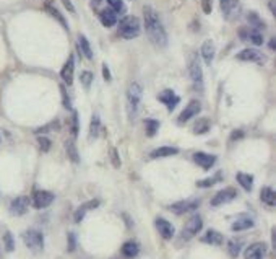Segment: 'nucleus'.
I'll list each match as a JSON object with an SVG mask.
<instances>
[{
  "label": "nucleus",
  "instance_id": "1",
  "mask_svg": "<svg viewBox=\"0 0 276 259\" xmlns=\"http://www.w3.org/2000/svg\"><path fill=\"white\" fill-rule=\"evenodd\" d=\"M143 20H145V31L148 34V39L156 48H166L167 34L160 17H158V13L151 7H145L143 8Z\"/></svg>",
  "mask_w": 276,
  "mask_h": 259
},
{
  "label": "nucleus",
  "instance_id": "2",
  "mask_svg": "<svg viewBox=\"0 0 276 259\" xmlns=\"http://www.w3.org/2000/svg\"><path fill=\"white\" fill-rule=\"evenodd\" d=\"M141 95H143V90H141L140 83L132 82L129 90H127V108H129V116L132 119L137 118L138 111H140Z\"/></svg>",
  "mask_w": 276,
  "mask_h": 259
},
{
  "label": "nucleus",
  "instance_id": "3",
  "mask_svg": "<svg viewBox=\"0 0 276 259\" xmlns=\"http://www.w3.org/2000/svg\"><path fill=\"white\" fill-rule=\"evenodd\" d=\"M140 31H141L140 20L137 17H124L119 22V28H117L119 36H122L124 39H134L140 34Z\"/></svg>",
  "mask_w": 276,
  "mask_h": 259
},
{
  "label": "nucleus",
  "instance_id": "4",
  "mask_svg": "<svg viewBox=\"0 0 276 259\" xmlns=\"http://www.w3.org/2000/svg\"><path fill=\"white\" fill-rule=\"evenodd\" d=\"M188 75H190L193 88H195L198 93H203V70H202V64H200L198 55L193 54V52L188 55Z\"/></svg>",
  "mask_w": 276,
  "mask_h": 259
},
{
  "label": "nucleus",
  "instance_id": "5",
  "mask_svg": "<svg viewBox=\"0 0 276 259\" xmlns=\"http://www.w3.org/2000/svg\"><path fill=\"white\" fill-rule=\"evenodd\" d=\"M23 241H24V245H26L29 250L34 251V253L43 251V248H44V236H43V233L38 232V230L24 232Z\"/></svg>",
  "mask_w": 276,
  "mask_h": 259
},
{
  "label": "nucleus",
  "instance_id": "6",
  "mask_svg": "<svg viewBox=\"0 0 276 259\" xmlns=\"http://www.w3.org/2000/svg\"><path fill=\"white\" fill-rule=\"evenodd\" d=\"M203 228V220L200 215H192L190 218L187 220L185 227H184L182 230V238L184 240H190L197 235V233H200V230Z\"/></svg>",
  "mask_w": 276,
  "mask_h": 259
},
{
  "label": "nucleus",
  "instance_id": "7",
  "mask_svg": "<svg viewBox=\"0 0 276 259\" xmlns=\"http://www.w3.org/2000/svg\"><path fill=\"white\" fill-rule=\"evenodd\" d=\"M219 5H221V12L226 20L237 18L241 13V2L239 0H219Z\"/></svg>",
  "mask_w": 276,
  "mask_h": 259
},
{
  "label": "nucleus",
  "instance_id": "8",
  "mask_svg": "<svg viewBox=\"0 0 276 259\" xmlns=\"http://www.w3.org/2000/svg\"><path fill=\"white\" fill-rule=\"evenodd\" d=\"M236 197H237V191L234 189V187H226V189H221L214 194V197L211 199V206L218 207V206L228 204V202H232Z\"/></svg>",
  "mask_w": 276,
  "mask_h": 259
},
{
  "label": "nucleus",
  "instance_id": "9",
  "mask_svg": "<svg viewBox=\"0 0 276 259\" xmlns=\"http://www.w3.org/2000/svg\"><path fill=\"white\" fill-rule=\"evenodd\" d=\"M200 109H202V104H200V101H197V100H193L190 101L185 108H184V111L181 114H179V124H184V123H187V121H190L192 118H195V116L200 113Z\"/></svg>",
  "mask_w": 276,
  "mask_h": 259
},
{
  "label": "nucleus",
  "instance_id": "10",
  "mask_svg": "<svg viewBox=\"0 0 276 259\" xmlns=\"http://www.w3.org/2000/svg\"><path fill=\"white\" fill-rule=\"evenodd\" d=\"M198 206H200V201H198V199L181 201V202H176V204H172L171 206V210L176 215H182V214H187V212H193L195 209H198Z\"/></svg>",
  "mask_w": 276,
  "mask_h": 259
},
{
  "label": "nucleus",
  "instance_id": "11",
  "mask_svg": "<svg viewBox=\"0 0 276 259\" xmlns=\"http://www.w3.org/2000/svg\"><path fill=\"white\" fill-rule=\"evenodd\" d=\"M54 202V194L49 191H36L33 196V206L36 209H46Z\"/></svg>",
  "mask_w": 276,
  "mask_h": 259
},
{
  "label": "nucleus",
  "instance_id": "12",
  "mask_svg": "<svg viewBox=\"0 0 276 259\" xmlns=\"http://www.w3.org/2000/svg\"><path fill=\"white\" fill-rule=\"evenodd\" d=\"M239 34H241V38L244 39V41H249V43H252L255 46H262L263 44V34H262V31H260V29L241 28Z\"/></svg>",
  "mask_w": 276,
  "mask_h": 259
},
{
  "label": "nucleus",
  "instance_id": "13",
  "mask_svg": "<svg viewBox=\"0 0 276 259\" xmlns=\"http://www.w3.org/2000/svg\"><path fill=\"white\" fill-rule=\"evenodd\" d=\"M236 57L239 60H242V62H257V64L265 62V55L257 49H244L236 55Z\"/></svg>",
  "mask_w": 276,
  "mask_h": 259
},
{
  "label": "nucleus",
  "instance_id": "14",
  "mask_svg": "<svg viewBox=\"0 0 276 259\" xmlns=\"http://www.w3.org/2000/svg\"><path fill=\"white\" fill-rule=\"evenodd\" d=\"M267 255V245L265 243H253L244 253L245 259H263Z\"/></svg>",
  "mask_w": 276,
  "mask_h": 259
},
{
  "label": "nucleus",
  "instance_id": "15",
  "mask_svg": "<svg viewBox=\"0 0 276 259\" xmlns=\"http://www.w3.org/2000/svg\"><path fill=\"white\" fill-rule=\"evenodd\" d=\"M156 228L158 232H160V235L164 238V240H171V238L174 236V233H176V228H174V225L171 222H167L166 218H156Z\"/></svg>",
  "mask_w": 276,
  "mask_h": 259
},
{
  "label": "nucleus",
  "instance_id": "16",
  "mask_svg": "<svg viewBox=\"0 0 276 259\" xmlns=\"http://www.w3.org/2000/svg\"><path fill=\"white\" fill-rule=\"evenodd\" d=\"M28 207H29V199L28 197H17L12 204H10V212H12L13 215H24L28 212Z\"/></svg>",
  "mask_w": 276,
  "mask_h": 259
},
{
  "label": "nucleus",
  "instance_id": "17",
  "mask_svg": "<svg viewBox=\"0 0 276 259\" xmlns=\"http://www.w3.org/2000/svg\"><path fill=\"white\" fill-rule=\"evenodd\" d=\"M193 161H195L198 166H202L203 170H209L216 163V156L209 155V154H203V152H197V154H193Z\"/></svg>",
  "mask_w": 276,
  "mask_h": 259
},
{
  "label": "nucleus",
  "instance_id": "18",
  "mask_svg": "<svg viewBox=\"0 0 276 259\" xmlns=\"http://www.w3.org/2000/svg\"><path fill=\"white\" fill-rule=\"evenodd\" d=\"M73 72H75V60H73V55H70L69 60L65 62V65L60 70V77L67 85L73 83Z\"/></svg>",
  "mask_w": 276,
  "mask_h": 259
},
{
  "label": "nucleus",
  "instance_id": "19",
  "mask_svg": "<svg viewBox=\"0 0 276 259\" xmlns=\"http://www.w3.org/2000/svg\"><path fill=\"white\" fill-rule=\"evenodd\" d=\"M158 100H160L162 104H166V108L169 111H172L179 104V96L174 93L172 90H164L160 96H158Z\"/></svg>",
  "mask_w": 276,
  "mask_h": 259
},
{
  "label": "nucleus",
  "instance_id": "20",
  "mask_svg": "<svg viewBox=\"0 0 276 259\" xmlns=\"http://www.w3.org/2000/svg\"><path fill=\"white\" fill-rule=\"evenodd\" d=\"M99 20L106 28H111L117 23V13L112 8H104L99 12Z\"/></svg>",
  "mask_w": 276,
  "mask_h": 259
},
{
  "label": "nucleus",
  "instance_id": "21",
  "mask_svg": "<svg viewBox=\"0 0 276 259\" xmlns=\"http://www.w3.org/2000/svg\"><path fill=\"white\" fill-rule=\"evenodd\" d=\"M214 54H216V49H214V43L213 41H205L202 46V57L207 64H211L214 59Z\"/></svg>",
  "mask_w": 276,
  "mask_h": 259
},
{
  "label": "nucleus",
  "instance_id": "22",
  "mask_svg": "<svg viewBox=\"0 0 276 259\" xmlns=\"http://www.w3.org/2000/svg\"><path fill=\"white\" fill-rule=\"evenodd\" d=\"M44 8H46V12H47V13L50 15V17H54L60 25H62L64 28H67V29H69V25H67V22H65L64 15L60 13L57 8H55V5H54L52 2H46V3H44Z\"/></svg>",
  "mask_w": 276,
  "mask_h": 259
},
{
  "label": "nucleus",
  "instance_id": "23",
  "mask_svg": "<svg viewBox=\"0 0 276 259\" xmlns=\"http://www.w3.org/2000/svg\"><path fill=\"white\" fill-rule=\"evenodd\" d=\"M138 253H140V246H138V243L135 241H127L124 243V246H122V256L127 259L137 258Z\"/></svg>",
  "mask_w": 276,
  "mask_h": 259
},
{
  "label": "nucleus",
  "instance_id": "24",
  "mask_svg": "<svg viewBox=\"0 0 276 259\" xmlns=\"http://www.w3.org/2000/svg\"><path fill=\"white\" fill-rule=\"evenodd\" d=\"M98 206H99V201H90V202H86V204H83L81 207H78V210L75 212V222L80 223L85 218L86 212L94 209V207H98Z\"/></svg>",
  "mask_w": 276,
  "mask_h": 259
},
{
  "label": "nucleus",
  "instance_id": "25",
  "mask_svg": "<svg viewBox=\"0 0 276 259\" xmlns=\"http://www.w3.org/2000/svg\"><path fill=\"white\" fill-rule=\"evenodd\" d=\"M202 241H203V243H209V245H216V246H219V245H223L224 238H223L221 233L216 232V230H208V232L205 233V236L202 238Z\"/></svg>",
  "mask_w": 276,
  "mask_h": 259
},
{
  "label": "nucleus",
  "instance_id": "26",
  "mask_svg": "<svg viewBox=\"0 0 276 259\" xmlns=\"http://www.w3.org/2000/svg\"><path fill=\"white\" fill-rule=\"evenodd\" d=\"M78 51H80V52L83 54L88 60L93 59V51H91L90 41L86 39V36H83V34H80V36H78Z\"/></svg>",
  "mask_w": 276,
  "mask_h": 259
},
{
  "label": "nucleus",
  "instance_id": "27",
  "mask_svg": "<svg viewBox=\"0 0 276 259\" xmlns=\"http://www.w3.org/2000/svg\"><path fill=\"white\" fill-rule=\"evenodd\" d=\"M177 154H179V150L176 147H160V149L151 152V158H164V156H171Z\"/></svg>",
  "mask_w": 276,
  "mask_h": 259
},
{
  "label": "nucleus",
  "instance_id": "28",
  "mask_svg": "<svg viewBox=\"0 0 276 259\" xmlns=\"http://www.w3.org/2000/svg\"><path fill=\"white\" fill-rule=\"evenodd\" d=\"M253 227V220L252 218H247V217H244V218H239V220H236L231 225V230L232 232H244V230H249V228H252Z\"/></svg>",
  "mask_w": 276,
  "mask_h": 259
},
{
  "label": "nucleus",
  "instance_id": "29",
  "mask_svg": "<svg viewBox=\"0 0 276 259\" xmlns=\"http://www.w3.org/2000/svg\"><path fill=\"white\" fill-rule=\"evenodd\" d=\"M260 199H262V202H265L267 206L273 207L276 204V194L275 191L272 189V187H263L262 192H260Z\"/></svg>",
  "mask_w": 276,
  "mask_h": 259
},
{
  "label": "nucleus",
  "instance_id": "30",
  "mask_svg": "<svg viewBox=\"0 0 276 259\" xmlns=\"http://www.w3.org/2000/svg\"><path fill=\"white\" fill-rule=\"evenodd\" d=\"M237 182L244 187L245 191H252V187H253V176L245 175V173H237Z\"/></svg>",
  "mask_w": 276,
  "mask_h": 259
},
{
  "label": "nucleus",
  "instance_id": "31",
  "mask_svg": "<svg viewBox=\"0 0 276 259\" xmlns=\"http://www.w3.org/2000/svg\"><path fill=\"white\" fill-rule=\"evenodd\" d=\"M65 150H67V155L70 156V160L73 161V163H78V161H80V155H78V152H76V147H75L73 139H70V140L65 142Z\"/></svg>",
  "mask_w": 276,
  "mask_h": 259
},
{
  "label": "nucleus",
  "instance_id": "32",
  "mask_svg": "<svg viewBox=\"0 0 276 259\" xmlns=\"http://www.w3.org/2000/svg\"><path fill=\"white\" fill-rule=\"evenodd\" d=\"M209 128H211V123H209V119L207 118H202V119H198L195 126H193V132L198 135H202V134H205V132L209 130Z\"/></svg>",
  "mask_w": 276,
  "mask_h": 259
},
{
  "label": "nucleus",
  "instance_id": "33",
  "mask_svg": "<svg viewBox=\"0 0 276 259\" xmlns=\"http://www.w3.org/2000/svg\"><path fill=\"white\" fill-rule=\"evenodd\" d=\"M247 22L250 23V26H252L253 29H262V28H265L263 20L260 18L255 12H250V13L247 15Z\"/></svg>",
  "mask_w": 276,
  "mask_h": 259
},
{
  "label": "nucleus",
  "instance_id": "34",
  "mask_svg": "<svg viewBox=\"0 0 276 259\" xmlns=\"http://www.w3.org/2000/svg\"><path fill=\"white\" fill-rule=\"evenodd\" d=\"M145 129H146V134L148 137H153L160 129V121L156 119H145Z\"/></svg>",
  "mask_w": 276,
  "mask_h": 259
},
{
  "label": "nucleus",
  "instance_id": "35",
  "mask_svg": "<svg viewBox=\"0 0 276 259\" xmlns=\"http://www.w3.org/2000/svg\"><path fill=\"white\" fill-rule=\"evenodd\" d=\"M99 126H101V121H99V116L94 114L93 119H91V124H90V137L91 139H96L99 134Z\"/></svg>",
  "mask_w": 276,
  "mask_h": 259
},
{
  "label": "nucleus",
  "instance_id": "36",
  "mask_svg": "<svg viewBox=\"0 0 276 259\" xmlns=\"http://www.w3.org/2000/svg\"><path fill=\"white\" fill-rule=\"evenodd\" d=\"M109 3V8L114 10L115 13H124L125 12V3L122 0H107Z\"/></svg>",
  "mask_w": 276,
  "mask_h": 259
},
{
  "label": "nucleus",
  "instance_id": "37",
  "mask_svg": "<svg viewBox=\"0 0 276 259\" xmlns=\"http://www.w3.org/2000/svg\"><path fill=\"white\" fill-rule=\"evenodd\" d=\"M241 246L242 243L241 241H229V255H231L232 258H237L239 253H241Z\"/></svg>",
  "mask_w": 276,
  "mask_h": 259
},
{
  "label": "nucleus",
  "instance_id": "38",
  "mask_svg": "<svg viewBox=\"0 0 276 259\" xmlns=\"http://www.w3.org/2000/svg\"><path fill=\"white\" fill-rule=\"evenodd\" d=\"M3 243H5V250H7L8 253L15 250V241H13V236L10 232H7L3 235Z\"/></svg>",
  "mask_w": 276,
  "mask_h": 259
},
{
  "label": "nucleus",
  "instance_id": "39",
  "mask_svg": "<svg viewBox=\"0 0 276 259\" xmlns=\"http://www.w3.org/2000/svg\"><path fill=\"white\" fill-rule=\"evenodd\" d=\"M221 180V175H216L214 178H207V180H202V181H198L197 182V186H200V187H209V186H213L214 182Z\"/></svg>",
  "mask_w": 276,
  "mask_h": 259
},
{
  "label": "nucleus",
  "instance_id": "40",
  "mask_svg": "<svg viewBox=\"0 0 276 259\" xmlns=\"http://www.w3.org/2000/svg\"><path fill=\"white\" fill-rule=\"evenodd\" d=\"M80 78H81V82H83V86H85V88H90L91 82H93V74L86 70V72H81Z\"/></svg>",
  "mask_w": 276,
  "mask_h": 259
},
{
  "label": "nucleus",
  "instance_id": "41",
  "mask_svg": "<svg viewBox=\"0 0 276 259\" xmlns=\"http://www.w3.org/2000/svg\"><path fill=\"white\" fill-rule=\"evenodd\" d=\"M38 144H39L41 150H43V152H49V150H50V145H52L47 137H39V139H38Z\"/></svg>",
  "mask_w": 276,
  "mask_h": 259
},
{
  "label": "nucleus",
  "instance_id": "42",
  "mask_svg": "<svg viewBox=\"0 0 276 259\" xmlns=\"http://www.w3.org/2000/svg\"><path fill=\"white\" fill-rule=\"evenodd\" d=\"M60 93H62V100H64V106L67 109H71V101L69 98L67 91H65V86H60Z\"/></svg>",
  "mask_w": 276,
  "mask_h": 259
},
{
  "label": "nucleus",
  "instance_id": "43",
  "mask_svg": "<svg viewBox=\"0 0 276 259\" xmlns=\"http://www.w3.org/2000/svg\"><path fill=\"white\" fill-rule=\"evenodd\" d=\"M202 8H203V13L209 15L213 10V0H202Z\"/></svg>",
  "mask_w": 276,
  "mask_h": 259
},
{
  "label": "nucleus",
  "instance_id": "44",
  "mask_svg": "<svg viewBox=\"0 0 276 259\" xmlns=\"http://www.w3.org/2000/svg\"><path fill=\"white\" fill-rule=\"evenodd\" d=\"M71 121H73V124H71V134H73V137H76V134H78V116H76V113H73Z\"/></svg>",
  "mask_w": 276,
  "mask_h": 259
},
{
  "label": "nucleus",
  "instance_id": "45",
  "mask_svg": "<svg viewBox=\"0 0 276 259\" xmlns=\"http://www.w3.org/2000/svg\"><path fill=\"white\" fill-rule=\"evenodd\" d=\"M111 155H112V163H114L115 168H119V166H120V158H119V156H117L115 149H112V150H111Z\"/></svg>",
  "mask_w": 276,
  "mask_h": 259
},
{
  "label": "nucleus",
  "instance_id": "46",
  "mask_svg": "<svg viewBox=\"0 0 276 259\" xmlns=\"http://www.w3.org/2000/svg\"><path fill=\"white\" fill-rule=\"evenodd\" d=\"M73 250H75V235L73 233H70L69 235V251L71 253Z\"/></svg>",
  "mask_w": 276,
  "mask_h": 259
},
{
  "label": "nucleus",
  "instance_id": "47",
  "mask_svg": "<svg viewBox=\"0 0 276 259\" xmlns=\"http://www.w3.org/2000/svg\"><path fill=\"white\" fill-rule=\"evenodd\" d=\"M62 3H64V7L67 8L70 13H75V7H73V5H71L70 0H62Z\"/></svg>",
  "mask_w": 276,
  "mask_h": 259
},
{
  "label": "nucleus",
  "instance_id": "48",
  "mask_svg": "<svg viewBox=\"0 0 276 259\" xmlns=\"http://www.w3.org/2000/svg\"><path fill=\"white\" fill-rule=\"evenodd\" d=\"M103 75H104V78L107 80V82H109V80H111V72H109V67H107L106 64H103Z\"/></svg>",
  "mask_w": 276,
  "mask_h": 259
},
{
  "label": "nucleus",
  "instance_id": "49",
  "mask_svg": "<svg viewBox=\"0 0 276 259\" xmlns=\"http://www.w3.org/2000/svg\"><path fill=\"white\" fill-rule=\"evenodd\" d=\"M268 7H270V12H272L273 15H276V0H270Z\"/></svg>",
  "mask_w": 276,
  "mask_h": 259
},
{
  "label": "nucleus",
  "instance_id": "50",
  "mask_svg": "<svg viewBox=\"0 0 276 259\" xmlns=\"http://www.w3.org/2000/svg\"><path fill=\"white\" fill-rule=\"evenodd\" d=\"M239 137H242V132H241V130H237V132H232V137H231V139L234 140V139H239Z\"/></svg>",
  "mask_w": 276,
  "mask_h": 259
},
{
  "label": "nucleus",
  "instance_id": "51",
  "mask_svg": "<svg viewBox=\"0 0 276 259\" xmlns=\"http://www.w3.org/2000/svg\"><path fill=\"white\" fill-rule=\"evenodd\" d=\"M272 241H273V246L276 248V230H273V236H272Z\"/></svg>",
  "mask_w": 276,
  "mask_h": 259
},
{
  "label": "nucleus",
  "instance_id": "52",
  "mask_svg": "<svg viewBox=\"0 0 276 259\" xmlns=\"http://www.w3.org/2000/svg\"><path fill=\"white\" fill-rule=\"evenodd\" d=\"M270 49H276V41H275V39L270 41Z\"/></svg>",
  "mask_w": 276,
  "mask_h": 259
}]
</instances>
